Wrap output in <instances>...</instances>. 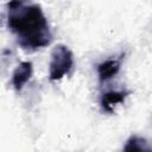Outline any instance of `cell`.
Returning <instances> with one entry per match:
<instances>
[{
    "label": "cell",
    "instance_id": "obj_4",
    "mask_svg": "<svg viewBox=\"0 0 152 152\" xmlns=\"http://www.w3.org/2000/svg\"><path fill=\"white\" fill-rule=\"evenodd\" d=\"M126 96H127L126 91H108L102 95L101 106H102L103 110H106L108 113H113L114 108L119 103H122L125 101Z\"/></svg>",
    "mask_w": 152,
    "mask_h": 152
},
{
    "label": "cell",
    "instance_id": "obj_6",
    "mask_svg": "<svg viewBox=\"0 0 152 152\" xmlns=\"http://www.w3.org/2000/svg\"><path fill=\"white\" fill-rule=\"evenodd\" d=\"M124 152H152V147L144 138L134 135L127 140Z\"/></svg>",
    "mask_w": 152,
    "mask_h": 152
},
{
    "label": "cell",
    "instance_id": "obj_2",
    "mask_svg": "<svg viewBox=\"0 0 152 152\" xmlns=\"http://www.w3.org/2000/svg\"><path fill=\"white\" fill-rule=\"evenodd\" d=\"M74 58L71 51L65 45H56L51 52V59L49 64V75L51 81H58L63 78L72 68Z\"/></svg>",
    "mask_w": 152,
    "mask_h": 152
},
{
    "label": "cell",
    "instance_id": "obj_5",
    "mask_svg": "<svg viewBox=\"0 0 152 152\" xmlns=\"http://www.w3.org/2000/svg\"><path fill=\"white\" fill-rule=\"evenodd\" d=\"M120 69V63L116 59H107L104 62H102L101 64H99L97 66V74H99V78L104 82L110 80L112 77H114L118 71Z\"/></svg>",
    "mask_w": 152,
    "mask_h": 152
},
{
    "label": "cell",
    "instance_id": "obj_1",
    "mask_svg": "<svg viewBox=\"0 0 152 152\" xmlns=\"http://www.w3.org/2000/svg\"><path fill=\"white\" fill-rule=\"evenodd\" d=\"M8 27L25 49H39L50 43L49 24L38 5L13 1L8 5Z\"/></svg>",
    "mask_w": 152,
    "mask_h": 152
},
{
    "label": "cell",
    "instance_id": "obj_3",
    "mask_svg": "<svg viewBox=\"0 0 152 152\" xmlns=\"http://www.w3.org/2000/svg\"><path fill=\"white\" fill-rule=\"evenodd\" d=\"M32 75V63L31 62H21L13 71L12 75V84L17 90H20L25 83L30 80Z\"/></svg>",
    "mask_w": 152,
    "mask_h": 152
}]
</instances>
